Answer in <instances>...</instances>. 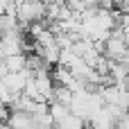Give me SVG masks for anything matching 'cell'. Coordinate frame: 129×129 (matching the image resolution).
I'll list each match as a JSON object with an SVG mask.
<instances>
[{
    "mask_svg": "<svg viewBox=\"0 0 129 129\" xmlns=\"http://www.w3.org/2000/svg\"><path fill=\"white\" fill-rule=\"evenodd\" d=\"M102 50H104V57L109 61H125V57L129 54V45L125 41V32L122 27H118L104 43H102Z\"/></svg>",
    "mask_w": 129,
    "mask_h": 129,
    "instance_id": "cell-1",
    "label": "cell"
}]
</instances>
